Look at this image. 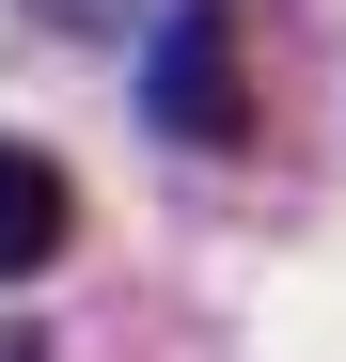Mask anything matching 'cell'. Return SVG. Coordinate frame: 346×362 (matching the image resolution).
Listing matches in <instances>:
<instances>
[{"mask_svg": "<svg viewBox=\"0 0 346 362\" xmlns=\"http://www.w3.org/2000/svg\"><path fill=\"white\" fill-rule=\"evenodd\" d=\"M142 127L189 142V158H237L252 142V16L237 0H173L142 32Z\"/></svg>", "mask_w": 346, "mask_h": 362, "instance_id": "cell-1", "label": "cell"}, {"mask_svg": "<svg viewBox=\"0 0 346 362\" xmlns=\"http://www.w3.org/2000/svg\"><path fill=\"white\" fill-rule=\"evenodd\" d=\"M64 236H79V189H64V158H47V142H0V284L64 268Z\"/></svg>", "mask_w": 346, "mask_h": 362, "instance_id": "cell-2", "label": "cell"}, {"mask_svg": "<svg viewBox=\"0 0 346 362\" xmlns=\"http://www.w3.org/2000/svg\"><path fill=\"white\" fill-rule=\"evenodd\" d=\"M32 16H64V32H126V0H32Z\"/></svg>", "mask_w": 346, "mask_h": 362, "instance_id": "cell-3", "label": "cell"}, {"mask_svg": "<svg viewBox=\"0 0 346 362\" xmlns=\"http://www.w3.org/2000/svg\"><path fill=\"white\" fill-rule=\"evenodd\" d=\"M0 362H47V346H32V315H0Z\"/></svg>", "mask_w": 346, "mask_h": 362, "instance_id": "cell-4", "label": "cell"}]
</instances>
